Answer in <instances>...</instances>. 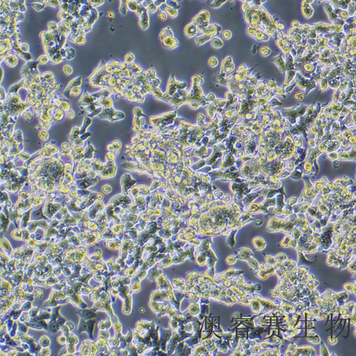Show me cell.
Returning <instances> with one entry per match:
<instances>
[{
  "instance_id": "8992f818",
  "label": "cell",
  "mask_w": 356,
  "mask_h": 356,
  "mask_svg": "<svg viewBox=\"0 0 356 356\" xmlns=\"http://www.w3.org/2000/svg\"><path fill=\"white\" fill-rule=\"evenodd\" d=\"M211 44L212 47L216 48H221L223 46L222 40L217 37H212L211 39Z\"/></svg>"
},
{
  "instance_id": "6da1fadb",
  "label": "cell",
  "mask_w": 356,
  "mask_h": 356,
  "mask_svg": "<svg viewBox=\"0 0 356 356\" xmlns=\"http://www.w3.org/2000/svg\"><path fill=\"white\" fill-rule=\"evenodd\" d=\"M209 15V13L207 10H201L193 18L192 22L196 25L197 31H201L210 24Z\"/></svg>"
},
{
  "instance_id": "5b68a950",
  "label": "cell",
  "mask_w": 356,
  "mask_h": 356,
  "mask_svg": "<svg viewBox=\"0 0 356 356\" xmlns=\"http://www.w3.org/2000/svg\"><path fill=\"white\" fill-rule=\"evenodd\" d=\"M212 36L210 35H200L198 37H196L195 42L197 44L198 46H201L205 43L208 41H210L212 39Z\"/></svg>"
},
{
  "instance_id": "277c9868",
  "label": "cell",
  "mask_w": 356,
  "mask_h": 356,
  "mask_svg": "<svg viewBox=\"0 0 356 356\" xmlns=\"http://www.w3.org/2000/svg\"><path fill=\"white\" fill-rule=\"evenodd\" d=\"M184 31L186 36L188 38H191L196 35L197 31V27L193 22H192L186 26Z\"/></svg>"
},
{
  "instance_id": "7a4b0ae2",
  "label": "cell",
  "mask_w": 356,
  "mask_h": 356,
  "mask_svg": "<svg viewBox=\"0 0 356 356\" xmlns=\"http://www.w3.org/2000/svg\"><path fill=\"white\" fill-rule=\"evenodd\" d=\"M235 66L233 61L232 58L231 56L225 58L222 62L220 77L224 79L226 77L225 75H227V74L232 72L235 70Z\"/></svg>"
},
{
  "instance_id": "9c48e42d",
  "label": "cell",
  "mask_w": 356,
  "mask_h": 356,
  "mask_svg": "<svg viewBox=\"0 0 356 356\" xmlns=\"http://www.w3.org/2000/svg\"><path fill=\"white\" fill-rule=\"evenodd\" d=\"M222 37H223L224 39L226 40H228L231 38L232 34L231 32L230 31L225 30L224 31L222 32Z\"/></svg>"
},
{
  "instance_id": "52a82bcc",
  "label": "cell",
  "mask_w": 356,
  "mask_h": 356,
  "mask_svg": "<svg viewBox=\"0 0 356 356\" xmlns=\"http://www.w3.org/2000/svg\"><path fill=\"white\" fill-rule=\"evenodd\" d=\"M209 2L211 3H209L212 8H220L222 5L224 4L225 3H226V1H209Z\"/></svg>"
},
{
  "instance_id": "3957f363",
  "label": "cell",
  "mask_w": 356,
  "mask_h": 356,
  "mask_svg": "<svg viewBox=\"0 0 356 356\" xmlns=\"http://www.w3.org/2000/svg\"><path fill=\"white\" fill-rule=\"evenodd\" d=\"M221 31L222 28L220 25L210 23L208 26L203 29L200 32H202V35H210L213 37V36H219Z\"/></svg>"
},
{
  "instance_id": "ba28073f",
  "label": "cell",
  "mask_w": 356,
  "mask_h": 356,
  "mask_svg": "<svg viewBox=\"0 0 356 356\" xmlns=\"http://www.w3.org/2000/svg\"><path fill=\"white\" fill-rule=\"evenodd\" d=\"M208 64L210 67L214 68L218 66V64H219V61L216 57H212L209 59Z\"/></svg>"
}]
</instances>
